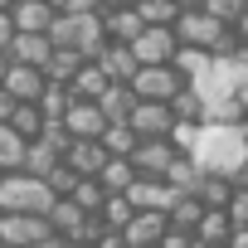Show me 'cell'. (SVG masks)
<instances>
[{
	"label": "cell",
	"mask_w": 248,
	"mask_h": 248,
	"mask_svg": "<svg viewBox=\"0 0 248 248\" xmlns=\"http://www.w3.org/2000/svg\"><path fill=\"white\" fill-rule=\"evenodd\" d=\"M175 156H180V151H175L170 141H137V151L127 156V166L137 170V180H161Z\"/></svg>",
	"instance_id": "8992f818"
},
{
	"label": "cell",
	"mask_w": 248,
	"mask_h": 248,
	"mask_svg": "<svg viewBox=\"0 0 248 248\" xmlns=\"http://www.w3.org/2000/svg\"><path fill=\"white\" fill-rule=\"evenodd\" d=\"M34 248H68V243H63V238H59V233H49V238H39V243H34Z\"/></svg>",
	"instance_id": "e575fe53"
},
{
	"label": "cell",
	"mask_w": 248,
	"mask_h": 248,
	"mask_svg": "<svg viewBox=\"0 0 248 248\" xmlns=\"http://www.w3.org/2000/svg\"><path fill=\"white\" fill-rule=\"evenodd\" d=\"M5 127H10L25 146H30V141H39V132H44V117H39V107H25V102H20V107L10 112V122H5Z\"/></svg>",
	"instance_id": "d6986e66"
},
{
	"label": "cell",
	"mask_w": 248,
	"mask_h": 248,
	"mask_svg": "<svg viewBox=\"0 0 248 248\" xmlns=\"http://www.w3.org/2000/svg\"><path fill=\"white\" fill-rule=\"evenodd\" d=\"M10 10V25H15V34H49V25H54V5L49 0H15V5H5Z\"/></svg>",
	"instance_id": "9c48e42d"
},
{
	"label": "cell",
	"mask_w": 248,
	"mask_h": 248,
	"mask_svg": "<svg viewBox=\"0 0 248 248\" xmlns=\"http://www.w3.org/2000/svg\"><path fill=\"white\" fill-rule=\"evenodd\" d=\"M132 10H137L141 30H170V25H175V15H180L175 0H137Z\"/></svg>",
	"instance_id": "e0dca14e"
},
{
	"label": "cell",
	"mask_w": 248,
	"mask_h": 248,
	"mask_svg": "<svg viewBox=\"0 0 248 248\" xmlns=\"http://www.w3.org/2000/svg\"><path fill=\"white\" fill-rule=\"evenodd\" d=\"M127 127H132V137H137V141H166V137H170V127H175V117H170V107H166V102H137V107H132V117H127Z\"/></svg>",
	"instance_id": "3957f363"
},
{
	"label": "cell",
	"mask_w": 248,
	"mask_h": 248,
	"mask_svg": "<svg viewBox=\"0 0 248 248\" xmlns=\"http://www.w3.org/2000/svg\"><path fill=\"white\" fill-rule=\"evenodd\" d=\"M20 161H25V141L10 127H0V175H20Z\"/></svg>",
	"instance_id": "603a6c76"
},
{
	"label": "cell",
	"mask_w": 248,
	"mask_h": 248,
	"mask_svg": "<svg viewBox=\"0 0 248 248\" xmlns=\"http://www.w3.org/2000/svg\"><path fill=\"white\" fill-rule=\"evenodd\" d=\"M10 112H15V102H10L5 93H0V127H5V122H10Z\"/></svg>",
	"instance_id": "836d02e7"
},
{
	"label": "cell",
	"mask_w": 248,
	"mask_h": 248,
	"mask_svg": "<svg viewBox=\"0 0 248 248\" xmlns=\"http://www.w3.org/2000/svg\"><path fill=\"white\" fill-rule=\"evenodd\" d=\"M63 132H68V141H97V137L107 132L97 102H68V112H63Z\"/></svg>",
	"instance_id": "ba28073f"
},
{
	"label": "cell",
	"mask_w": 248,
	"mask_h": 248,
	"mask_svg": "<svg viewBox=\"0 0 248 248\" xmlns=\"http://www.w3.org/2000/svg\"><path fill=\"white\" fill-rule=\"evenodd\" d=\"M132 107H137V97H132L127 88H107V93L97 97V112H102V122H107V127H127Z\"/></svg>",
	"instance_id": "5bb4252c"
},
{
	"label": "cell",
	"mask_w": 248,
	"mask_h": 248,
	"mask_svg": "<svg viewBox=\"0 0 248 248\" xmlns=\"http://www.w3.org/2000/svg\"><path fill=\"white\" fill-rule=\"evenodd\" d=\"M195 200H200V209H224V204L233 200V185H229V180H219V175H200Z\"/></svg>",
	"instance_id": "ac0fdd59"
},
{
	"label": "cell",
	"mask_w": 248,
	"mask_h": 248,
	"mask_svg": "<svg viewBox=\"0 0 248 248\" xmlns=\"http://www.w3.org/2000/svg\"><path fill=\"white\" fill-rule=\"evenodd\" d=\"M180 88H185V83H180L170 68H137V78L127 83V93H132L137 102H170Z\"/></svg>",
	"instance_id": "5b68a950"
},
{
	"label": "cell",
	"mask_w": 248,
	"mask_h": 248,
	"mask_svg": "<svg viewBox=\"0 0 248 248\" xmlns=\"http://www.w3.org/2000/svg\"><path fill=\"white\" fill-rule=\"evenodd\" d=\"M200 10H204V15L214 20V25H224V30H233V25H238V15L248 10V0H204Z\"/></svg>",
	"instance_id": "484cf974"
},
{
	"label": "cell",
	"mask_w": 248,
	"mask_h": 248,
	"mask_svg": "<svg viewBox=\"0 0 248 248\" xmlns=\"http://www.w3.org/2000/svg\"><path fill=\"white\" fill-rule=\"evenodd\" d=\"M132 180H137V170H132L127 161H107V166H102V175H97L102 195H127V190H132Z\"/></svg>",
	"instance_id": "7402d4cb"
},
{
	"label": "cell",
	"mask_w": 248,
	"mask_h": 248,
	"mask_svg": "<svg viewBox=\"0 0 248 248\" xmlns=\"http://www.w3.org/2000/svg\"><path fill=\"white\" fill-rule=\"evenodd\" d=\"M229 185H233V190H248V161H243V166L229 175Z\"/></svg>",
	"instance_id": "f546056e"
},
{
	"label": "cell",
	"mask_w": 248,
	"mask_h": 248,
	"mask_svg": "<svg viewBox=\"0 0 248 248\" xmlns=\"http://www.w3.org/2000/svg\"><path fill=\"white\" fill-rule=\"evenodd\" d=\"M93 248H127V243H122V233H102Z\"/></svg>",
	"instance_id": "4dcf8cb0"
},
{
	"label": "cell",
	"mask_w": 248,
	"mask_h": 248,
	"mask_svg": "<svg viewBox=\"0 0 248 248\" xmlns=\"http://www.w3.org/2000/svg\"><path fill=\"white\" fill-rule=\"evenodd\" d=\"M161 180H166L175 195H195V185H200V170H195V161H190V156H175V161H170V170H166Z\"/></svg>",
	"instance_id": "44dd1931"
},
{
	"label": "cell",
	"mask_w": 248,
	"mask_h": 248,
	"mask_svg": "<svg viewBox=\"0 0 248 248\" xmlns=\"http://www.w3.org/2000/svg\"><path fill=\"white\" fill-rule=\"evenodd\" d=\"M5 73H10V59H5V54H0V83H5Z\"/></svg>",
	"instance_id": "d590c367"
},
{
	"label": "cell",
	"mask_w": 248,
	"mask_h": 248,
	"mask_svg": "<svg viewBox=\"0 0 248 248\" xmlns=\"http://www.w3.org/2000/svg\"><path fill=\"white\" fill-rule=\"evenodd\" d=\"M166 107H170V117H175V122H195V127L204 122V97H200L195 88H180Z\"/></svg>",
	"instance_id": "ffe728a7"
},
{
	"label": "cell",
	"mask_w": 248,
	"mask_h": 248,
	"mask_svg": "<svg viewBox=\"0 0 248 248\" xmlns=\"http://www.w3.org/2000/svg\"><path fill=\"white\" fill-rule=\"evenodd\" d=\"M63 166H68L78 180H97V175H102V166H107V151H102L97 141H68Z\"/></svg>",
	"instance_id": "8fae6325"
},
{
	"label": "cell",
	"mask_w": 248,
	"mask_h": 248,
	"mask_svg": "<svg viewBox=\"0 0 248 248\" xmlns=\"http://www.w3.org/2000/svg\"><path fill=\"white\" fill-rule=\"evenodd\" d=\"M224 214H229L233 229H248V190H233V200L224 204Z\"/></svg>",
	"instance_id": "4316f807"
},
{
	"label": "cell",
	"mask_w": 248,
	"mask_h": 248,
	"mask_svg": "<svg viewBox=\"0 0 248 248\" xmlns=\"http://www.w3.org/2000/svg\"><path fill=\"white\" fill-rule=\"evenodd\" d=\"M5 59L20 63V68H39V73H44V63L54 59V44H49L44 34H15L10 49H5Z\"/></svg>",
	"instance_id": "30bf717a"
},
{
	"label": "cell",
	"mask_w": 248,
	"mask_h": 248,
	"mask_svg": "<svg viewBox=\"0 0 248 248\" xmlns=\"http://www.w3.org/2000/svg\"><path fill=\"white\" fill-rule=\"evenodd\" d=\"M44 88H49V83H44V73H39V68H20V63H10L5 83H0V93H5L15 107H20V102H25V107H34V102L44 97Z\"/></svg>",
	"instance_id": "52a82bcc"
},
{
	"label": "cell",
	"mask_w": 248,
	"mask_h": 248,
	"mask_svg": "<svg viewBox=\"0 0 248 248\" xmlns=\"http://www.w3.org/2000/svg\"><path fill=\"white\" fill-rule=\"evenodd\" d=\"M156 248H195V238H190V233H175V229H170V233H166V238H161Z\"/></svg>",
	"instance_id": "f1b7e54d"
},
{
	"label": "cell",
	"mask_w": 248,
	"mask_h": 248,
	"mask_svg": "<svg viewBox=\"0 0 248 248\" xmlns=\"http://www.w3.org/2000/svg\"><path fill=\"white\" fill-rule=\"evenodd\" d=\"M68 200H73V204H78V209H83L88 219H97V214H102V200H107V195H102V185H97V180H78Z\"/></svg>",
	"instance_id": "d4e9b609"
},
{
	"label": "cell",
	"mask_w": 248,
	"mask_h": 248,
	"mask_svg": "<svg viewBox=\"0 0 248 248\" xmlns=\"http://www.w3.org/2000/svg\"><path fill=\"white\" fill-rule=\"evenodd\" d=\"M175 49L180 44H175L170 30H141L137 44H132V59H137V68H170Z\"/></svg>",
	"instance_id": "277c9868"
},
{
	"label": "cell",
	"mask_w": 248,
	"mask_h": 248,
	"mask_svg": "<svg viewBox=\"0 0 248 248\" xmlns=\"http://www.w3.org/2000/svg\"><path fill=\"white\" fill-rule=\"evenodd\" d=\"M190 161H195V170H200V175H219V180H229V175H233V170L248 161V141L238 137V127H233V132L200 127Z\"/></svg>",
	"instance_id": "6da1fadb"
},
{
	"label": "cell",
	"mask_w": 248,
	"mask_h": 248,
	"mask_svg": "<svg viewBox=\"0 0 248 248\" xmlns=\"http://www.w3.org/2000/svg\"><path fill=\"white\" fill-rule=\"evenodd\" d=\"M166 233H170L166 214H132V224L122 229V243H127V248H156Z\"/></svg>",
	"instance_id": "7c38bea8"
},
{
	"label": "cell",
	"mask_w": 248,
	"mask_h": 248,
	"mask_svg": "<svg viewBox=\"0 0 248 248\" xmlns=\"http://www.w3.org/2000/svg\"><path fill=\"white\" fill-rule=\"evenodd\" d=\"M68 102H73V97H68V88H59V83H49V88H44V97H39L34 107H39V117H44V122H63V112H68Z\"/></svg>",
	"instance_id": "cb8c5ba5"
},
{
	"label": "cell",
	"mask_w": 248,
	"mask_h": 248,
	"mask_svg": "<svg viewBox=\"0 0 248 248\" xmlns=\"http://www.w3.org/2000/svg\"><path fill=\"white\" fill-rule=\"evenodd\" d=\"M10 39H15V25H10V10L0 5V54L10 49Z\"/></svg>",
	"instance_id": "83f0119b"
},
{
	"label": "cell",
	"mask_w": 248,
	"mask_h": 248,
	"mask_svg": "<svg viewBox=\"0 0 248 248\" xmlns=\"http://www.w3.org/2000/svg\"><path fill=\"white\" fill-rule=\"evenodd\" d=\"M224 248H248V229H233V233H229V243H224Z\"/></svg>",
	"instance_id": "1f68e13d"
},
{
	"label": "cell",
	"mask_w": 248,
	"mask_h": 248,
	"mask_svg": "<svg viewBox=\"0 0 248 248\" xmlns=\"http://www.w3.org/2000/svg\"><path fill=\"white\" fill-rule=\"evenodd\" d=\"M107 88H112V83L97 73V63H83V68L73 73V83H68V97H73V102H97Z\"/></svg>",
	"instance_id": "9a60e30c"
},
{
	"label": "cell",
	"mask_w": 248,
	"mask_h": 248,
	"mask_svg": "<svg viewBox=\"0 0 248 248\" xmlns=\"http://www.w3.org/2000/svg\"><path fill=\"white\" fill-rule=\"evenodd\" d=\"M54 209V195L44 180L30 175H5L0 180V214H25V219H44Z\"/></svg>",
	"instance_id": "7a4b0ae2"
},
{
	"label": "cell",
	"mask_w": 248,
	"mask_h": 248,
	"mask_svg": "<svg viewBox=\"0 0 248 248\" xmlns=\"http://www.w3.org/2000/svg\"><path fill=\"white\" fill-rule=\"evenodd\" d=\"M229 233H233V224H229V214H224V209H204V214H200V224L190 229L195 248H224V243H229Z\"/></svg>",
	"instance_id": "4fadbf2b"
},
{
	"label": "cell",
	"mask_w": 248,
	"mask_h": 248,
	"mask_svg": "<svg viewBox=\"0 0 248 248\" xmlns=\"http://www.w3.org/2000/svg\"><path fill=\"white\" fill-rule=\"evenodd\" d=\"M233 39H238V44H248V10L238 15V25H233Z\"/></svg>",
	"instance_id": "d6a6232c"
},
{
	"label": "cell",
	"mask_w": 248,
	"mask_h": 248,
	"mask_svg": "<svg viewBox=\"0 0 248 248\" xmlns=\"http://www.w3.org/2000/svg\"><path fill=\"white\" fill-rule=\"evenodd\" d=\"M59 161H63V156H59L54 146L30 141V146H25V161H20V175H30V180H49V170H54Z\"/></svg>",
	"instance_id": "2e32d148"
}]
</instances>
